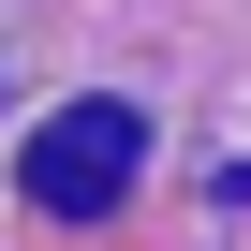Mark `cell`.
Returning <instances> with one entry per match:
<instances>
[{
    "label": "cell",
    "instance_id": "6da1fadb",
    "mask_svg": "<svg viewBox=\"0 0 251 251\" xmlns=\"http://www.w3.org/2000/svg\"><path fill=\"white\" fill-rule=\"evenodd\" d=\"M133 163H148V118L133 103H59L30 133V207L45 222H103L118 192H133Z\"/></svg>",
    "mask_w": 251,
    "mask_h": 251
}]
</instances>
